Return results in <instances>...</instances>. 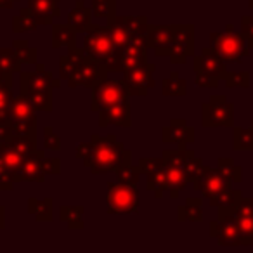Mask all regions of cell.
Listing matches in <instances>:
<instances>
[{
  "label": "cell",
  "instance_id": "obj_1",
  "mask_svg": "<svg viewBox=\"0 0 253 253\" xmlns=\"http://www.w3.org/2000/svg\"><path fill=\"white\" fill-rule=\"evenodd\" d=\"M75 156L82 160L94 175L116 172L123 165L132 163V151L118 142L115 134H109L106 137L94 134L88 142H82L77 146Z\"/></svg>",
  "mask_w": 253,
  "mask_h": 253
},
{
  "label": "cell",
  "instance_id": "obj_2",
  "mask_svg": "<svg viewBox=\"0 0 253 253\" xmlns=\"http://www.w3.org/2000/svg\"><path fill=\"white\" fill-rule=\"evenodd\" d=\"M208 47L225 63H241L252 52L248 39L241 32H236L232 23L225 25L224 33H210V45Z\"/></svg>",
  "mask_w": 253,
  "mask_h": 253
},
{
  "label": "cell",
  "instance_id": "obj_3",
  "mask_svg": "<svg viewBox=\"0 0 253 253\" xmlns=\"http://www.w3.org/2000/svg\"><path fill=\"white\" fill-rule=\"evenodd\" d=\"M82 50L85 52V56L101 61L106 66L115 56V42H113L111 28L92 23L84 35Z\"/></svg>",
  "mask_w": 253,
  "mask_h": 253
},
{
  "label": "cell",
  "instance_id": "obj_4",
  "mask_svg": "<svg viewBox=\"0 0 253 253\" xmlns=\"http://www.w3.org/2000/svg\"><path fill=\"white\" fill-rule=\"evenodd\" d=\"M130 99V90L126 87V84L116 78H109L108 75L99 78L92 87V104L90 109L97 113L99 109L106 108V106L118 104V102H128Z\"/></svg>",
  "mask_w": 253,
  "mask_h": 253
},
{
  "label": "cell",
  "instance_id": "obj_5",
  "mask_svg": "<svg viewBox=\"0 0 253 253\" xmlns=\"http://www.w3.org/2000/svg\"><path fill=\"white\" fill-rule=\"evenodd\" d=\"M139 203H141V198H139L137 186L123 182H108V196H106L108 213H137Z\"/></svg>",
  "mask_w": 253,
  "mask_h": 253
},
{
  "label": "cell",
  "instance_id": "obj_6",
  "mask_svg": "<svg viewBox=\"0 0 253 253\" xmlns=\"http://www.w3.org/2000/svg\"><path fill=\"white\" fill-rule=\"evenodd\" d=\"M201 125L208 126H234V104L222 94L211 95L201 104Z\"/></svg>",
  "mask_w": 253,
  "mask_h": 253
},
{
  "label": "cell",
  "instance_id": "obj_7",
  "mask_svg": "<svg viewBox=\"0 0 253 253\" xmlns=\"http://www.w3.org/2000/svg\"><path fill=\"white\" fill-rule=\"evenodd\" d=\"M210 236L217 239L220 246H239L241 234H239L238 218L232 208H218L217 220L210 222Z\"/></svg>",
  "mask_w": 253,
  "mask_h": 253
},
{
  "label": "cell",
  "instance_id": "obj_8",
  "mask_svg": "<svg viewBox=\"0 0 253 253\" xmlns=\"http://www.w3.org/2000/svg\"><path fill=\"white\" fill-rule=\"evenodd\" d=\"M109 71H108V68L104 66V63L85 56V59L75 68L73 73L70 75V78H68L66 82L70 88H77V87L92 88L99 78L106 77Z\"/></svg>",
  "mask_w": 253,
  "mask_h": 253
},
{
  "label": "cell",
  "instance_id": "obj_9",
  "mask_svg": "<svg viewBox=\"0 0 253 253\" xmlns=\"http://www.w3.org/2000/svg\"><path fill=\"white\" fill-rule=\"evenodd\" d=\"M155 70V63L146 61L144 64H139V66L123 71V82H125L128 90H130V95L142 97V95L148 94L149 88L155 87V77H153Z\"/></svg>",
  "mask_w": 253,
  "mask_h": 253
},
{
  "label": "cell",
  "instance_id": "obj_10",
  "mask_svg": "<svg viewBox=\"0 0 253 253\" xmlns=\"http://www.w3.org/2000/svg\"><path fill=\"white\" fill-rule=\"evenodd\" d=\"M232 180L222 172L220 169H211V167H203L200 175L194 179L193 187L194 191L201 194L203 198H208L210 200L213 194L220 193L222 189H227V187H232Z\"/></svg>",
  "mask_w": 253,
  "mask_h": 253
},
{
  "label": "cell",
  "instance_id": "obj_11",
  "mask_svg": "<svg viewBox=\"0 0 253 253\" xmlns=\"http://www.w3.org/2000/svg\"><path fill=\"white\" fill-rule=\"evenodd\" d=\"M45 151L33 149L25 156L21 169L16 172L14 182H40L45 180Z\"/></svg>",
  "mask_w": 253,
  "mask_h": 253
},
{
  "label": "cell",
  "instance_id": "obj_12",
  "mask_svg": "<svg viewBox=\"0 0 253 253\" xmlns=\"http://www.w3.org/2000/svg\"><path fill=\"white\" fill-rule=\"evenodd\" d=\"M35 71H21L19 85H21V94L28 92L43 90V88H57L61 85V78H54L50 71L45 70V64L37 63Z\"/></svg>",
  "mask_w": 253,
  "mask_h": 253
},
{
  "label": "cell",
  "instance_id": "obj_13",
  "mask_svg": "<svg viewBox=\"0 0 253 253\" xmlns=\"http://www.w3.org/2000/svg\"><path fill=\"white\" fill-rule=\"evenodd\" d=\"M193 68L194 73H205L210 77H217L224 80L227 75V68H225V61L218 57L210 47H203L200 56H193Z\"/></svg>",
  "mask_w": 253,
  "mask_h": 253
},
{
  "label": "cell",
  "instance_id": "obj_14",
  "mask_svg": "<svg viewBox=\"0 0 253 253\" xmlns=\"http://www.w3.org/2000/svg\"><path fill=\"white\" fill-rule=\"evenodd\" d=\"M194 126L187 125L184 118H172L169 126L162 128L163 142L169 144H177L179 148H186L187 144L194 142Z\"/></svg>",
  "mask_w": 253,
  "mask_h": 253
},
{
  "label": "cell",
  "instance_id": "obj_15",
  "mask_svg": "<svg viewBox=\"0 0 253 253\" xmlns=\"http://www.w3.org/2000/svg\"><path fill=\"white\" fill-rule=\"evenodd\" d=\"M99 126H130L132 125V111H130V101L128 102H118V104L106 106L99 109Z\"/></svg>",
  "mask_w": 253,
  "mask_h": 253
},
{
  "label": "cell",
  "instance_id": "obj_16",
  "mask_svg": "<svg viewBox=\"0 0 253 253\" xmlns=\"http://www.w3.org/2000/svg\"><path fill=\"white\" fill-rule=\"evenodd\" d=\"M175 40V25H151L148 33V47L155 50L158 57L167 54V49Z\"/></svg>",
  "mask_w": 253,
  "mask_h": 253
},
{
  "label": "cell",
  "instance_id": "obj_17",
  "mask_svg": "<svg viewBox=\"0 0 253 253\" xmlns=\"http://www.w3.org/2000/svg\"><path fill=\"white\" fill-rule=\"evenodd\" d=\"M148 45L144 43H137V42H128L123 47L122 54H120V61H118V71H125L135 68L139 64H144L148 61Z\"/></svg>",
  "mask_w": 253,
  "mask_h": 253
},
{
  "label": "cell",
  "instance_id": "obj_18",
  "mask_svg": "<svg viewBox=\"0 0 253 253\" xmlns=\"http://www.w3.org/2000/svg\"><path fill=\"white\" fill-rule=\"evenodd\" d=\"M28 9L37 16L39 25H52L59 18V0H28Z\"/></svg>",
  "mask_w": 253,
  "mask_h": 253
},
{
  "label": "cell",
  "instance_id": "obj_19",
  "mask_svg": "<svg viewBox=\"0 0 253 253\" xmlns=\"http://www.w3.org/2000/svg\"><path fill=\"white\" fill-rule=\"evenodd\" d=\"M9 120L18 123H37V109L23 94L14 95L9 106Z\"/></svg>",
  "mask_w": 253,
  "mask_h": 253
},
{
  "label": "cell",
  "instance_id": "obj_20",
  "mask_svg": "<svg viewBox=\"0 0 253 253\" xmlns=\"http://www.w3.org/2000/svg\"><path fill=\"white\" fill-rule=\"evenodd\" d=\"M92 9L85 7L84 0H77L75 7L71 9V12L68 14V25L71 28H75L77 32H87V28L92 25Z\"/></svg>",
  "mask_w": 253,
  "mask_h": 253
},
{
  "label": "cell",
  "instance_id": "obj_21",
  "mask_svg": "<svg viewBox=\"0 0 253 253\" xmlns=\"http://www.w3.org/2000/svg\"><path fill=\"white\" fill-rule=\"evenodd\" d=\"M52 47L61 49V47H77V30L71 28L70 25L63 23H52Z\"/></svg>",
  "mask_w": 253,
  "mask_h": 253
},
{
  "label": "cell",
  "instance_id": "obj_22",
  "mask_svg": "<svg viewBox=\"0 0 253 253\" xmlns=\"http://www.w3.org/2000/svg\"><path fill=\"white\" fill-rule=\"evenodd\" d=\"M177 218L180 222L203 220V201H201V198H187L186 203L177 208Z\"/></svg>",
  "mask_w": 253,
  "mask_h": 253
},
{
  "label": "cell",
  "instance_id": "obj_23",
  "mask_svg": "<svg viewBox=\"0 0 253 253\" xmlns=\"http://www.w3.org/2000/svg\"><path fill=\"white\" fill-rule=\"evenodd\" d=\"M85 59V52L78 47H70L68 54L61 56L59 59V78L61 80H68L73 70Z\"/></svg>",
  "mask_w": 253,
  "mask_h": 253
},
{
  "label": "cell",
  "instance_id": "obj_24",
  "mask_svg": "<svg viewBox=\"0 0 253 253\" xmlns=\"http://www.w3.org/2000/svg\"><path fill=\"white\" fill-rule=\"evenodd\" d=\"M167 175H169V193L170 198L175 200L179 196L180 191L186 189V186L189 184L186 173H184V167L180 165H165Z\"/></svg>",
  "mask_w": 253,
  "mask_h": 253
},
{
  "label": "cell",
  "instance_id": "obj_25",
  "mask_svg": "<svg viewBox=\"0 0 253 253\" xmlns=\"http://www.w3.org/2000/svg\"><path fill=\"white\" fill-rule=\"evenodd\" d=\"M162 94L169 97H184L187 94V82L179 77L177 71H170V77L162 82Z\"/></svg>",
  "mask_w": 253,
  "mask_h": 253
},
{
  "label": "cell",
  "instance_id": "obj_26",
  "mask_svg": "<svg viewBox=\"0 0 253 253\" xmlns=\"http://www.w3.org/2000/svg\"><path fill=\"white\" fill-rule=\"evenodd\" d=\"M167 57L172 64H184L187 57L194 56V42H177L173 40L172 45L167 49Z\"/></svg>",
  "mask_w": 253,
  "mask_h": 253
},
{
  "label": "cell",
  "instance_id": "obj_27",
  "mask_svg": "<svg viewBox=\"0 0 253 253\" xmlns=\"http://www.w3.org/2000/svg\"><path fill=\"white\" fill-rule=\"evenodd\" d=\"M28 213L35 217L37 222H50L52 220V200H37L30 198L28 200Z\"/></svg>",
  "mask_w": 253,
  "mask_h": 253
},
{
  "label": "cell",
  "instance_id": "obj_28",
  "mask_svg": "<svg viewBox=\"0 0 253 253\" xmlns=\"http://www.w3.org/2000/svg\"><path fill=\"white\" fill-rule=\"evenodd\" d=\"M148 180H146V189L148 191H153L156 196V200L163 196L165 191H169V175H167V169L165 165L162 167L160 170L153 173H148Z\"/></svg>",
  "mask_w": 253,
  "mask_h": 253
},
{
  "label": "cell",
  "instance_id": "obj_29",
  "mask_svg": "<svg viewBox=\"0 0 253 253\" xmlns=\"http://www.w3.org/2000/svg\"><path fill=\"white\" fill-rule=\"evenodd\" d=\"M241 198H243L241 189L227 187V189H222L220 193L213 194L210 198V205L215 208H232L241 201Z\"/></svg>",
  "mask_w": 253,
  "mask_h": 253
},
{
  "label": "cell",
  "instance_id": "obj_30",
  "mask_svg": "<svg viewBox=\"0 0 253 253\" xmlns=\"http://www.w3.org/2000/svg\"><path fill=\"white\" fill-rule=\"evenodd\" d=\"M39 26V19L33 14L32 11L26 7H23L19 11V14L12 19V32L14 33H26V32H33V30Z\"/></svg>",
  "mask_w": 253,
  "mask_h": 253
},
{
  "label": "cell",
  "instance_id": "obj_31",
  "mask_svg": "<svg viewBox=\"0 0 253 253\" xmlns=\"http://www.w3.org/2000/svg\"><path fill=\"white\" fill-rule=\"evenodd\" d=\"M232 149H234V151H253L252 128L232 126Z\"/></svg>",
  "mask_w": 253,
  "mask_h": 253
},
{
  "label": "cell",
  "instance_id": "obj_32",
  "mask_svg": "<svg viewBox=\"0 0 253 253\" xmlns=\"http://www.w3.org/2000/svg\"><path fill=\"white\" fill-rule=\"evenodd\" d=\"M92 12L95 18L113 25L116 19V0H92Z\"/></svg>",
  "mask_w": 253,
  "mask_h": 253
},
{
  "label": "cell",
  "instance_id": "obj_33",
  "mask_svg": "<svg viewBox=\"0 0 253 253\" xmlns=\"http://www.w3.org/2000/svg\"><path fill=\"white\" fill-rule=\"evenodd\" d=\"M25 97L37 111H52V88L28 92V94H25Z\"/></svg>",
  "mask_w": 253,
  "mask_h": 253
},
{
  "label": "cell",
  "instance_id": "obj_34",
  "mask_svg": "<svg viewBox=\"0 0 253 253\" xmlns=\"http://www.w3.org/2000/svg\"><path fill=\"white\" fill-rule=\"evenodd\" d=\"M12 49L19 57L21 64H37V49L30 45L28 40H14Z\"/></svg>",
  "mask_w": 253,
  "mask_h": 253
},
{
  "label": "cell",
  "instance_id": "obj_35",
  "mask_svg": "<svg viewBox=\"0 0 253 253\" xmlns=\"http://www.w3.org/2000/svg\"><path fill=\"white\" fill-rule=\"evenodd\" d=\"M163 162L165 165H180L184 167V163L187 162L189 158H193L194 151L193 149H186V148H179V149H167L163 151Z\"/></svg>",
  "mask_w": 253,
  "mask_h": 253
},
{
  "label": "cell",
  "instance_id": "obj_36",
  "mask_svg": "<svg viewBox=\"0 0 253 253\" xmlns=\"http://www.w3.org/2000/svg\"><path fill=\"white\" fill-rule=\"evenodd\" d=\"M0 66L5 73H21V61L14 49H0Z\"/></svg>",
  "mask_w": 253,
  "mask_h": 253
},
{
  "label": "cell",
  "instance_id": "obj_37",
  "mask_svg": "<svg viewBox=\"0 0 253 253\" xmlns=\"http://www.w3.org/2000/svg\"><path fill=\"white\" fill-rule=\"evenodd\" d=\"M12 82H14L12 80V73L0 78V111H7L12 99H14Z\"/></svg>",
  "mask_w": 253,
  "mask_h": 253
},
{
  "label": "cell",
  "instance_id": "obj_38",
  "mask_svg": "<svg viewBox=\"0 0 253 253\" xmlns=\"http://www.w3.org/2000/svg\"><path fill=\"white\" fill-rule=\"evenodd\" d=\"M217 167L234 184H238V182H241V180H243V169L239 165H236L232 158H218L217 160Z\"/></svg>",
  "mask_w": 253,
  "mask_h": 253
},
{
  "label": "cell",
  "instance_id": "obj_39",
  "mask_svg": "<svg viewBox=\"0 0 253 253\" xmlns=\"http://www.w3.org/2000/svg\"><path fill=\"white\" fill-rule=\"evenodd\" d=\"M84 213H85L84 205H73V207H66V205H63V207L59 208V220L70 225V224H75V222L82 220Z\"/></svg>",
  "mask_w": 253,
  "mask_h": 253
},
{
  "label": "cell",
  "instance_id": "obj_40",
  "mask_svg": "<svg viewBox=\"0 0 253 253\" xmlns=\"http://www.w3.org/2000/svg\"><path fill=\"white\" fill-rule=\"evenodd\" d=\"M224 82H225V87L229 88H248L250 73L248 71H227Z\"/></svg>",
  "mask_w": 253,
  "mask_h": 253
},
{
  "label": "cell",
  "instance_id": "obj_41",
  "mask_svg": "<svg viewBox=\"0 0 253 253\" xmlns=\"http://www.w3.org/2000/svg\"><path fill=\"white\" fill-rule=\"evenodd\" d=\"M116 177H118V182L137 186L139 179H141V172H139L137 167H132V163H130V165H123L122 169L116 170Z\"/></svg>",
  "mask_w": 253,
  "mask_h": 253
},
{
  "label": "cell",
  "instance_id": "obj_42",
  "mask_svg": "<svg viewBox=\"0 0 253 253\" xmlns=\"http://www.w3.org/2000/svg\"><path fill=\"white\" fill-rule=\"evenodd\" d=\"M203 167H205L203 160L198 158V156H193V158H189L186 163H184V173H186V177H187V180H189V184L194 182V179H196V177L201 173Z\"/></svg>",
  "mask_w": 253,
  "mask_h": 253
},
{
  "label": "cell",
  "instance_id": "obj_43",
  "mask_svg": "<svg viewBox=\"0 0 253 253\" xmlns=\"http://www.w3.org/2000/svg\"><path fill=\"white\" fill-rule=\"evenodd\" d=\"M14 173L5 165L2 153H0V191H11L14 189Z\"/></svg>",
  "mask_w": 253,
  "mask_h": 253
},
{
  "label": "cell",
  "instance_id": "obj_44",
  "mask_svg": "<svg viewBox=\"0 0 253 253\" xmlns=\"http://www.w3.org/2000/svg\"><path fill=\"white\" fill-rule=\"evenodd\" d=\"M165 165V162H163V156L162 158H141L139 160V172L144 173V175H148V173H153L156 172V170H160L162 167Z\"/></svg>",
  "mask_w": 253,
  "mask_h": 253
},
{
  "label": "cell",
  "instance_id": "obj_45",
  "mask_svg": "<svg viewBox=\"0 0 253 253\" xmlns=\"http://www.w3.org/2000/svg\"><path fill=\"white\" fill-rule=\"evenodd\" d=\"M43 146L50 151H61V137L54 132L52 126L43 128Z\"/></svg>",
  "mask_w": 253,
  "mask_h": 253
},
{
  "label": "cell",
  "instance_id": "obj_46",
  "mask_svg": "<svg viewBox=\"0 0 253 253\" xmlns=\"http://www.w3.org/2000/svg\"><path fill=\"white\" fill-rule=\"evenodd\" d=\"M177 42H194V25H175Z\"/></svg>",
  "mask_w": 253,
  "mask_h": 253
},
{
  "label": "cell",
  "instance_id": "obj_47",
  "mask_svg": "<svg viewBox=\"0 0 253 253\" xmlns=\"http://www.w3.org/2000/svg\"><path fill=\"white\" fill-rule=\"evenodd\" d=\"M232 211H234L236 217H253V198H241L236 207H232Z\"/></svg>",
  "mask_w": 253,
  "mask_h": 253
},
{
  "label": "cell",
  "instance_id": "obj_48",
  "mask_svg": "<svg viewBox=\"0 0 253 253\" xmlns=\"http://www.w3.org/2000/svg\"><path fill=\"white\" fill-rule=\"evenodd\" d=\"M218 82H220V78L210 77V75L205 73H196V77H194V84L200 88H215L218 85Z\"/></svg>",
  "mask_w": 253,
  "mask_h": 253
},
{
  "label": "cell",
  "instance_id": "obj_49",
  "mask_svg": "<svg viewBox=\"0 0 253 253\" xmlns=\"http://www.w3.org/2000/svg\"><path fill=\"white\" fill-rule=\"evenodd\" d=\"M241 33L248 39L253 49V16H243L241 18Z\"/></svg>",
  "mask_w": 253,
  "mask_h": 253
},
{
  "label": "cell",
  "instance_id": "obj_50",
  "mask_svg": "<svg viewBox=\"0 0 253 253\" xmlns=\"http://www.w3.org/2000/svg\"><path fill=\"white\" fill-rule=\"evenodd\" d=\"M45 173L47 175H59L61 173V160L45 156Z\"/></svg>",
  "mask_w": 253,
  "mask_h": 253
},
{
  "label": "cell",
  "instance_id": "obj_51",
  "mask_svg": "<svg viewBox=\"0 0 253 253\" xmlns=\"http://www.w3.org/2000/svg\"><path fill=\"white\" fill-rule=\"evenodd\" d=\"M14 2H19V0H0V9H12Z\"/></svg>",
  "mask_w": 253,
  "mask_h": 253
},
{
  "label": "cell",
  "instance_id": "obj_52",
  "mask_svg": "<svg viewBox=\"0 0 253 253\" xmlns=\"http://www.w3.org/2000/svg\"><path fill=\"white\" fill-rule=\"evenodd\" d=\"M5 229V208L0 205V231Z\"/></svg>",
  "mask_w": 253,
  "mask_h": 253
},
{
  "label": "cell",
  "instance_id": "obj_53",
  "mask_svg": "<svg viewBox=\"0 0 253 253\" xmlns=\"http://www.w3.org/2000/svg\"><path fill=\"white\" fill-rule=\"evenodd\" d=\"M7 122H9V109L7 111H0V125H4Z\"/></svg>",
  "mask_w": 253,
  "mask_h": 253
},
{
  "label": "cell",
  "instance_id": "obj_54",
  "mask_svg": "<svg viewBox=\"0 0 253 253\" xmlns=\"http://www.w3.org/2000/svg\"><path fill=\"white\" fill-rule=\"evenodd\" d=\"M5 75H11V73H5V71L2 70V66H0V78H2V77H5Z\"/></svg>",
  "mask_w": 253,
  "mask_h": 253
},
{
  "label": "cell",
  "instance_id": "obj_55",
  "mask_svg": "<svg viewBox=\"0 0 253 253\" xmlns=\"http://www.w3.org/2000/svg\"><path fill=\"white\" fill-rule=\"evenodd\" d=\"M248 7L253 9V0H248Z\"/></svg>",
  "mask_w": 253,
  "mask_h": 253
},
{
  "label": "cell",
  "instance_id": "obj_56",
  "mask_svg": "<svg viewBox=\"0 0 253 253\" xmlns=\"http://www.w3.org/2000/svg\"><path fill=\"white\" fill-rule=\"evenodd\" d=\"M250 128L253 130V118H252V122H250Z\"/></svg>",
  "mask_w": 253,
  "mask_h": 253
}]
</instances>
